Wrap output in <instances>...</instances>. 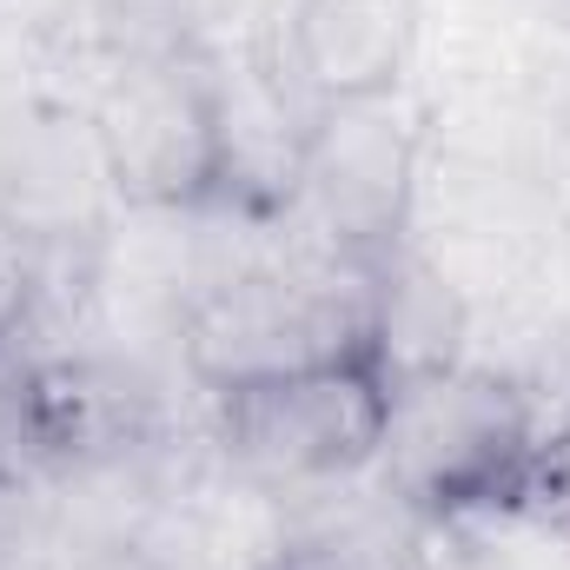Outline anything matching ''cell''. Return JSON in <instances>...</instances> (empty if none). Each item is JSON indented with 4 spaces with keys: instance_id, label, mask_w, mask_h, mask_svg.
Wrapping results in <instances>:
<instances>
[{
    "instance_id": "6da1fadb",
    "label": "cell",
    "mask_w": 570,
    "mask_h": 570,
    "mask_svg": "<svg viewBox=\"0 0 570 570\" xmlns=\"http://www.w3.org/2000/svg\"><path fill=\"white\" fill-rule=\"evenodd\" d=\"M120 193L94 140V114L67 100H20L0 120V259L13 266L27 318L94 298Z\"/></svg>"
},
{
    "instance_id": "7a4b0ae2",
    "label": "cell",
    "mask_w": 570,
    "mask_h": 570,
    "mask_svg": "<svg viewBox=\"0 0 570 570\" xmlns=\"http://www.w3.org/2000/svg\"><path fill=\"white\" fill-rule=\"evenodd\" d=\"M538 431L531 399L504 372L464 358L458 372L399 392L372 471H385L419 524H511Z\"/></svg>"
},
{
    "instance_id": "3957f363",
    "label": "cell",
    "mask_w": 570,
    "mask_h": 570,
    "mask_svg": "<svg viewBox=\"0 0 570 570\" xmlns=\"http://www.w3.org/2000/svg\"><path fill=\"white\" fill-rule=\"evenodd\" d=\"M392 405L399 392L365 338L332 358L213 392V444L239 478L273 491L345 484L379 464Z\"/></svg>"
},
{
    "instance_id": "277c9868",
    "label": "cell",
    "mask_w": 570,
    "mask_h": 570,
    "mask_svg": "<svg viewBox=\"0 0 570 570\" xmlns=\"http://www.w3.org/2000/svg\"><path fill=\"white\" fill-rule=\"evenodd\" d=\"M94 140L120 206L134 213H213L226 186V80L206 47L153 53L107 73L94 94Z\"/></svg>"
},
{
    "instance_id": "5b68a950",
    "label": "cell",
    "mask_w": 570,
    "mask_h": 570,
    "mask_svg": "<svg viewBox=\"0 0 570 570\" xmlns=\"http://www.w3.org/2000/svg\"><path fill=\"white\" fill-rule=\"evenodd\" d=\"M365 325H372V279L312 253L285 266H239L233 279L206 285L186 312L179 352L193 385L213 399L226 385L365 345Z\"/></svg>"
},
{
    "instance_id": "8992f818",
    "label": "cell",
    "mask_w": 570,
    "mask_h": 570,
    "mask_svg": "<svg viewBox=\"0 0 570 570\" xmlns=\"http://www.w3.org/2000/svg\"><path fill=\"white\" fill-rule=\"evenodd\" d=\"M419 159L425 120L405 100L312 107L292 206V219H312V253L352 266L358 279H379L399 253H412Z\"/></svg>"
},
{
    "instance_id": "52a82bcc",
    "label": "cell",
    "mask_w": 570,
    "mask_h": 570,
    "mask_svg": "<svg viewBox=\"0 0 570 570\" xmlns=\"http://www.w3.org/2000/svg\"><path fill=\"white\" fill-rule=\"evenodd\" d=\"M419 33V0H292L279 27V73L305 107L405 100Z\"/></svg>"
},
{
    "instance_id": "ba28073f",
    "label": "cell",
    "mask_w": 570,
    "mask_h": 570,
    "mask_svg": "<svg viewBox=\"0 0 570 570\" xmlns=\"http://www.w3.org/2000/svg\"><path fill=\"white\" fill-rule=\"evenodd\" d=\"M365 338H372V358L385 365L392 392H412V385H431V379L464 365L471 305L412 246V253H399L372 279V325H365Z\"/></svg>"
},
{
    "instance_id": "9c48e42d",
    "label": "cell",
    "mask_w": 570,
    "mask_h": 570,
    "mask_svg": "<svg viewBox=\"0 0 570 570\" xmlns=\"http://www.w3.org/2000/svg\"><path fill=\"white\" fill-rule=\"evenodd\" d=\"M47 471H60L47 412V352H33L20 312H0V478L40 484Z\"/></svg>"
},
{
    "instance_id": "30bf717a",
    "label": "cell",
    "mask_w": 570,
    "mask_h": 570,
    "mask_svg": "<svg viewBox=\"0 0 570 570\" xmlns=\"http://www.w3.org/2000/svg\"><path fill=\"white\" fill-rule=\"evenodd\" d=\"M511 524H531L538 538L570 551V419L558 431H538V451H531V471H524Z\"/></svg>"
},
{
    "instance_id": "8fae6325",
    "label": "cell",
    "mask_w": 570,
    "mask_h": 570,
    "mask_svg": "<svg viewBox=\"0 0 570 570\" xmlns=\"http://www.w3.org/2000/svg\"><path fill=\"white\" fill-rule=\"evenodd\" d=\"M27 544H33V484L0 478V570L20 564Z\"/></svg>"
},
{
    "instance_id": "7c38bea8",
    "label": "cell",
    "mask_w": 570,
    "mask_h": 570,
    "mask_svg": "<svg viewBox=\"0 0 570 570\" xmlns=\"http://www.w3.org/2000/svg\"><path fill=\"white\" fill-rule=\"evenodd\" d=\"M67 570H173L159 551H146V544H94L87 558H73Z\"/></svg>"
},
{
    "instance_id": "4fadbf2b",
    "label": "cell",
    "mask_w": 570,
    "mask_h": 570,
    "mask_svg": "<svg viewBox=\"0 0 570 570\" xmlns=\"http://www.w3.org/2000/svg\"><path fill=\"white\" fill-rule=\"evenodd\" d=\"M266 570H365V558H352L345 544H292Z\"/></svg>"
}]
</instances>
